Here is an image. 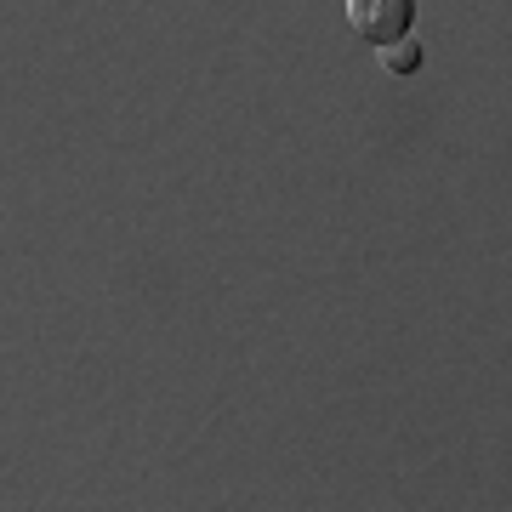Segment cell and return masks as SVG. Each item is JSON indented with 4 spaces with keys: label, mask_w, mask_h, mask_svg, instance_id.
I'll list each match as a JSON object with an SVG mask.
<instances>
[{
    "label": "cell",
    "mask_w": 512,
    "mask_h": 512,
    "mask_svg": "<svg viewBox=\"0 0 512 512\" xmlns=\"http://www.w3.org/2000/svg\"><path fill=\"white\" fill-rule=\"evenodd\" d=\"M348 23L370 46H387V40H404L410 23H416V0H348Z\"/></svg>",
    "instance_id": "6da1fadb"
},
{
    "label": "cell",
    "mask_w": 512,
    "mask_h": 512,
    "mask_svg": "<svg viewBox=\"0 0 512 512\" xmlns=\"http://www.w3.org/2000/svg\"><path fill=\"white\" fill-rule=\"evenodd\" d=\"M376 57H382V69H387V74H416L421 63H427V52H421V40H416V35L376 46Z\"/></svg>",
    "instance_id": "7a4b0ae2"
}]
</instances>
